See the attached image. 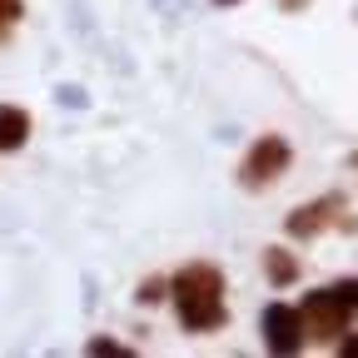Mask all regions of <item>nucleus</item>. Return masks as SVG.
I'll return each instance as SVG.
<instances>
[{"mask_svg": "<svg viewBox=\"0 0 358 358\" xmlns=\"http://www.w3.org/2000/svg\"><path fill=\"white\" fill-rule=\"evenodd\" d=\"M169 294H174L179 324H185L189 334H214V329H224V319H229V308H224V274L214 264L179 268V274L169 279Z\"/></svg>", "mask_w": 358, "mask_h": 358, "instance_id": "obj_1", "label": "nucleus"}, {"mask_svg": "<svg viewBox=\"0 0 358 358\" xmlns=\"http://www.w3.org/2000/svg\"><path fill=\"white\" fill-rule=\"evenodd\" d=\"M303 329H308V338L313 343H343V334H348V313H353V303L338 294V289H313L308 299H303Z\"/></svg>", "mask_w": 358, "mask_h": 358, "instance_id": "obj_2", "label": "nucleus"}, {"mask_svg": "<svg viewBox=\"0 0 358 358\" xmlns=\"http://www.w3.org/2000/svg\"><path fill=\"white\" fill-rule=\"evenodd\" d=\"M284 169H289V140H279V134H264V140H254V150L244 155L239 179H244V189H264V185H274Z\"/></svg>", "mask_w": 358, "mask_h": 358, "instance_id": "obj_3", "label": "nucleus"}, {"mask_svg": "<svg viewBox=\"0 0 358 358\" xmlns=\"http://www.w3.org/2000/svg\"><path fill=\"white\" fill-rule=\"evenodd\" d=\"M329 224L358 229L353 219H343V194H324V199H313V204H299V209L289 214V224H284V229H289L294 239H313V234H324Z\"/></svg>", "mask_w": 358, "mask_h": 358, "instance_id": "obj_4", "label": "nucleus"}, {"mask_svg": "<svg viewBox=\"0 0 358 358\" xmlns=\"http://www.w3.org/2000/svg\"><path fill=\"white\" fill-rule=\"evenodd\" d=\"M259 329H264V343L274 348V353H299L303 338H308L303 313L289 308V303H268V308H264V319H259Z\"/></svg>", "mask_w": 358, "mask_h": 358, "instance_id": "obj_5", "label": "nucleus"}, {"mask_svg": "<svg viewBox=\"0 0 358 358\" xmlns=\"http://www.w3.org/2000/svg\"><path fill=\"white\" fill-rule=\"evenodd\" d=\"M30 140V115L15 110V105H0V155L6 150H20Z\"/></svg>", "mask_w": 358, "mask_h": 358, "instance_id": "obj_6", "label": "nucleus"}, {"mask_svg": "<svg viewBox=\"0 0 358 358\" xmlns=\"http://www.w3.org/2000/svg\"><path fill=\"white\" fill-rule=\"evenodd\" d=\"M264 274H268V284H274V289H289V284L299 279V259H294L289 249H264Z\"/></svg>", "mask_w": 358, "mask_h": 358, "instance_id": "obj_7", "label": "nucleus"}, {"mask_svg": "<svg viewBox=\"0 0 358 358\" xmlns=\"http://www.w3.org/2000/svg\"><path fill=\"white\" fill-rule=\"evenodd\" d=\"M134 299H140V303H159V299H164V279H145Z\"/></svg>", "mask_w": 358, "mask_h": 358, "instance_id": "obj_8", "label": "nucleus"}, {"mask_svg": "<svg viewBox=\"0 0 358 358\" xmlns=\"http://www.w3.org/2000/svg\"><path fill=\"white\" fill-rule=\"evenodd\" d=\"M20 20V0H0V25H10Z\"/></svg>", "mask_w": 358, "mask_h": 358, "instance_id": "obj_9", "label": "nucleus"}, {"mask_svg": "<svg viewBox=\"0 0 358 358\" xmlns=\"http://www.w3.org/2000/svg\"><path fill=\"white\" fill-rule=\"evenodd\" d=\"M90 353H110V358H120L124 348H120V343H110V338H95V343H90Z\"/></svg>", "mask_w": 358, "mask_h": 358, "instance_id": "obj_10", "label": "nucleus"}, {"mask_svg": "<svg viewBox=\"0 0 358 358\" xmlns=\"http://www.w3.org/2000/svg\"><path fill=\"white\" fill-rule=\"evenodd\" d=\"M334 289H338V294H343V299L358 308V279H343V284H334Z\"/></svg>", "mask_w": 358, "mask_h": 358, "instance_id": "obj_11", "label": "nucleus"}, {"mask_svg": "<svg viewBox=\"0 0 358 358\" xmlns=\"http://www.w3.org/2000/svg\"><path fill=\"white\" fill-rule=\"evenodd\" d=\"M338 348H343V353H348V358H358V334H353V338H343V343H338Z\"/></svg>", "mask_w": 358, "mask_h": 358, "instance_id": "obj_12", "label": "nucleus"}, {"mask_svg": "<svg viewBox=\"0 0 358 358\" xmlns=\"http://www.w3.org/2000/svg\"><path fill=\"white\" fill-rule=\"evenodd\" d=\"M299 6H303V0H284V10H299Z\"/></svg>", "mask_w": 358, "mask_h": 358, "instance_id": "obj_13", "label": "nucleus"}, {"mask_svg": "<svg viewBox=\"0 0 358 358\" xmlns=\"http://www.w3.org/2000/svg\"><path fill=\"white\" fill-rule=\"evenodd\" d=\"M219 6H234V0H219Z\"/></svg>", "mask_w": 358, "mask_h": 358, "instance_id": "obj_14", "label": "nucleus"}, {"mask_svg": "<svg viewBox=\"0 0 358 358\" xmlns=\"http://www.w3.org/2000/svg\"><path fill=\"white\" fill-rule=\"evenodd\" d=\"M353 164H358V155H353Z\"/></svg>", "mask_w": 358, "mask_h": 358, "instance_id": "obj_15", "label": "nucleus"}]
</instances>
